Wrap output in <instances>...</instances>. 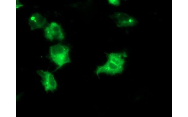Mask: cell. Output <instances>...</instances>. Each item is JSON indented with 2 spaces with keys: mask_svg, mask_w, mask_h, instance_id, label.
Listing matches in <instances>:
<instances>
[{
  "mask_svg": "<svg viewBox=\"0 0 188 117\" xmlns=\"http://www.w3.org/2000/svg\"><path fill=\"white\" fill-rule=\"evenodd\" d=\"M108 60L104 65L97 67L96 73L97 75L100 73L114 75L121 73L123 70V66L125 62L126 53H112L107 54Z\"/></svg>",
  "mask_w": 188,
  "mask_h": 117,
  "instance_id": "cell-1",
  "label": "cell"
},
{
  "mask_svg": "<svg viewBox=\"0 0 188 117\" xmlns=\"http://www.w3.org/2000/svg\"><path fill=\"white\" fill-rule=\"evenodd\" d=\"M69 50L68 46L60 44L50 47L49 58L58 66L55 71L71 62L69 56Z\"/></svg>",
  "mask_w": 188,
  "mask_h": 117,
  "instance_id": "cell-2",
  "label": "cell"
},
{
  "mask_svg": "<svg viewBox=\"0 0 188 117\" xmlns=\"http://www.w3.org/2000/svg\"><path fill=\"white\" fill-rule=\"evenodd\" d=\"M37 73L41 78V82L46 92H53L57 89V82L51 73L42 70L37 71Z\"/></svg>",
  "mask_w": 188,
  "mask_h": 117,
  "instance_id": "cell-3",
  "label": "cell"
},
{
  "mask_svg": "<svg viewBox=\"0 0 188 117\" xmlns=\"http://www.w3.org/2000/svg\"><path fill=\"white\" fill-rule=\"evenodd\" d=\"M44 31L45 37L50 41L62 40L64 38L60 26L55 22H51L45 27Z\"/></svg>",
  "mask_w": 188,
  "mask_h": 117,
  "instance_id": "cell-4",
  "label": "cell"
},
{
  "mask_svg": "<svg viewBox=\"0 0 188 117\" xmlns=\"http://www.w3.org/2000/svg\"><path fill=\"white\" fill-rule=\"evenodd\" d=\"M119 27L133 26L137 23L136 20L128 14L121 12L115 13L111 16Z\"/></svg>",
  "mask_w": 188,
  "mask_h": 117,
  "instance_id": "cell-5",
  "label": "cell"
},
{
  "mask_svg": "<svg viewBox=\"0 0 188 117\" xmlns=\"http://www.w3.org/2000/svg\"><path fill=\"white\" fill-rule=\"evenodd\" d=\"M47 22L46 19L37 12L33 14L29 19V24L31 30L43 28Z\"/></svg>",
  "mask_w": 188,
  "mask_h": 117,
  "instance_id": "cell-6",
  "label": "cell"
},
{
  "mask_svg": "<svg viewBox=\"0 0 188 117\" xmlns=\"http://www.w3.org/2000/svg\"><path fill=\"white\" fill-rule=\"evenodd\" d=\"M108 1L109 4L116 6H119L120 4V2L119 0H108Z\"/></svg>",
  "mask_w": 188,
  "mask_h": 117,
  "instance_id": "cell-7",
  "label": "cell"
},
{
  "mask_svg": "<svg viewBox=\"0 0 188 117\" xmlns=\"http://www.w3.org/2000/svg\"><path fill=\"white\" fill-rule=\"evenodd\" d=\"M23 5L20 3L18 1L16 2V8L17 9L23 6Z\"/></svg>",
  "mask_w": 188,
  "mask_h": 117,
  "instance_id": "cell-8",
  "label": "cell"
}]
</instances>
